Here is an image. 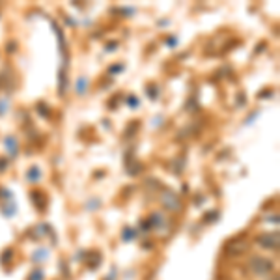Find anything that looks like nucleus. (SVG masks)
I'll return each instance as SVG.
<instances>
[{"label": "nucleus", "instance_id": "1", "mask_svg": "<svg viewBox=\"0 0 280 280\" xmlns=\"http://www.w3.org/2000/svg\"><path fill=\"white\" fill-rule=\"evenodd\" d=\"M249 269H251L254 275H258V277H266V275H271L273 273V262L269 258H264V256H252L249 260Z\"/></svg>", "mask_w": 280, "mask_h": 280}, {"label": "nucleus", "instance_id": "2", "mask_svg": "<svg viewBox=\"0 0 280 280\" xmlns=\"http://www.w3.org/2000/svg\"><path fill=\"white\" fill-rule=\"evenodd\" d=\"M260 247L269 249V251H277L279 249V232H269V234H262L256 239Z\"/></svg>", "mask_w": 280, "mask_h": 280}, {"label": "nucleus", "instance_id": "3", "mask_svg": "<svg viewBox=\"0 0 280 280\" xmlns=\"http://www.w3.org/2000/svg\"><path fill=\"white\" fill-rule=\"evenodd\" d=\"M163 202H165V206H168V208H172V209L180 208V200H178V198H174V194H165Z\"/></svg>", "mask_w": 280, "mask_h": 280}, {"label": "nucleus", "instance_id": "4", "mask_svg": "<svg viewBox=\"0 0 280 280\" xmlns=\"http://www.w3.org/2000/svg\"><path fill=\"white\" fill-rule=\"evenodd\" d=\"M245 247H247L245 243H232V245H228V252H232V254H239V252L245 251Z\"/></svg>", "mask_w": 280, "mask_h": 280}, {"label": "nucleus", "instance_id": "5", "mask_svg": "<svg viewBox=\"0 0 280 280\" xmlns=\"http://www.w3.org/2000/svg\"><path fill=\"white\" fill-rule=\"evenodd\" d=\"M7 146V148H9V153H11V155H15V153H17V148H15V140L11 137L9 138H6V142H4Z\"/></svg>", "mask_w": 280, "mask_h": 280}, {"label": "nucleus", "instance_id": "6", "mask_svg": "<svg viewBox=\"0 0 280 280\" xmlns=\"http://www.w3.org/2000/svg\"><path fill=\"white\" fill-rule=\"evenodd\" d=\"M84 90H86V79H80L79 82H77V92L84 93Z\"/></svg>", "mask_w": 280, "mask_h": 280}, {"label": "nucleus", "instance_id": "7", "mask_svg": "<svg viewBox=\"0 0 280 280\" xmlns=\"http://www.w3.org/2000/svg\"><path fill=\"white\" fill-rule=\"evenodd\" d=\"M32 178H36V180L39 178V170H37V168H36V172H34V168H32V170L28 172V180L30 181H32Z\"/></svg>", "mask_w": 280, "mask_h": 280}]
</instances>
